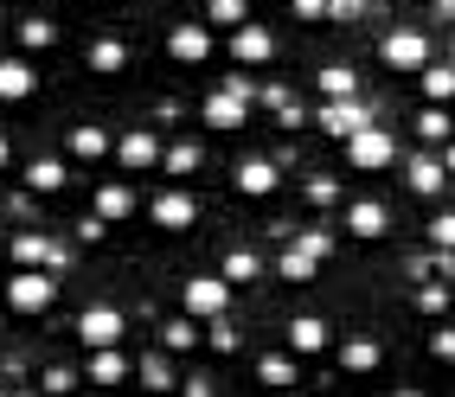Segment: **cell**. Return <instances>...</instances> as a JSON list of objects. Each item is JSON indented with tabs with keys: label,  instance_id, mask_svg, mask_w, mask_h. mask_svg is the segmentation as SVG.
I'll return each mask as SVG.
<instances>
[{
	"label": "cell",
	"instance_id": "obj_1",
	"mask_svg": "<svg viewBox=\"0 0 455 397\" xmlns=\"http://www.w3.org/2000/svg\"><path fill=\"white\" fill-rule=\"evenodd\" d=\"M379 65L398 71V77H417L423 65H430V33H423V26H391V33L379 39Z\"/></svg>",
	"mask_w": 455,
	"mask_h": 397
},
{
	"label": "cell",
	"instance_id": "obj_2",
	"mask_svg": "<svg viewBox=\"0 0 455 397\" xmlns=\"http://www.w3.org/2000/svg\"><path fill=\"white\" fill-rule=\"evenodd\" d=\"M347 161H353V173H385L391 161H398V135L379 129V122H359V129L347 135Z\"/></svg>",
	"mask_w": 455,
	"mask_h": 397
},
{
	"label": "cell",
	"instance_id": "obj_3",
	"mask_svg": "<svg viewBox=\"0 0 455 397\" xmlns=\"http://www.w3.org/2000/svg\"><path fill=\"white\" fill-rule=\"evenodd\" d=\"M52 301H58L52 269H45V263H20L13 282H7V308H13V314H45Z\"/></svg>",
	"mask_w": 455,
	"mask_h": 397
},
{
	"label": "cell",
	"instance_id": "obj_4",
	"mask_svg": "<svg viewBox=\"0 0 455 397\" xmlns=\"http://www.w3.org/2000/svg\"><path fill=\"white\" fill-rule=\"evenodd\" d=\"M180 308L212 321V314H231V282L225 276H187L180 282Z\"/></svg>",
	"mask_w": 455,
	"mask_h": 397
},
{
	"label": "cell",
	"instance_id": "obj_5",
	"mask_svg": "<svg viewBox=\"0 0 455 397\" xmlns=\"http://www.w3.org/2000/svg\"><path fill=\"white\" fill-rule=\"evenodd\" d=\"M123 340H129V314L123 308H84L77 314V346L97 353V346H123Z\"/></svg>",
	"mask_w": 455,
	"mask_h": 397
},
{
	"label": "cell",
	"instance_id": "obj_6",
	"mask_svg": "<svg viewBox=\"0 0 455 397\" xmlns=\"http://www.w3.org/2000/svg\"><path fill=\"white\" fill-rule=\"evenodd\" d=\"M244 115H251V83L244 77H231L225 90L205 97V129H244Z\"/></svg>",
	"mask_w": 455,
	"mask_h": 397
},
{
	"label": "cell",
	"instance_id": "obj_7",
	"mask_svg": "<svg viewBox=\"0 0 455 397\" xmlns=\"http://www.w3.org/2000/svg\"><path fill=\"white\" fill-rule=\"evenodd\" d=\"M167 58L173 65H205L212 58V26H193V20L167 26Z\"/></svg>",
	"mask_w": 455,
	"mask_h": 397
},
{
	"label": "cell",
	"instance_id": "obj_8",
	"mask_svg": "<svg viewBox=\"0 0 455 397\" xmlns=\"http://www.w3.org/2000/svg\"><path fill=\"white\" fill-rule=\"evenodd\" d=\"M116 161H123L129 173H148V167H161V135L155 129H129V135H116Z\"/></svg>",
	"mask_w": 455,
	"mask_h": 397
},
{
	"label": "cell",
	"instance_id": "obj_9",
	"mask_svg": "<svg viewBox=\"0 0 455 397\" xmlns=\"http://www.w3.org/2000/svg\"><path fill=\"white\" fill-rule=\"evenodd\" d=\"M359 122H372L359 97H327V103H321V115H315V129H321V135H340V141H347V135L359 129Z\"/></svg>",
	"mask_w": 455,
	"mask_h": 397
},
{
	"label": "cell",
	"instance_id": "obj_10",
	"mask_svg": "<svg viewBox=\"0 0 455 397\" xmlns=\"http://www.w3.org/2000/svg\"><path fill=\"white\" fill-rule=\"evenodd\" d=\"M148 218H155L161 231H193V225H199V199L180 193V187H167V193L155 199V211H148Z\"/></svg>",
	"mask_w": 455,
	"mask_h": 397
},
{
	"label": "cell",
	"instance_id": "obj_11",
	"mask_svg": "<svg viewBox=\"0 0 455 397\" xmlns=\"http://www.w3.org/2000/svg\"><path fill=\"white\" fill-rule=\"evenodd\" d=\"M231 58L237 65H269V58H276V33H269V26H231Z\"/></svg>",
	"mask_w": 455,
	"mask_h": 397
},
{
	"label": "cell",
	"instance_id": "obj_12",
	"mask_svg": "<svg viewBox=\"0 0 455 397\" xmlns=\"http://www.w3.org/2000/svg\"><path fill=\"white\" fill-rule=\"evenodd\" d=\"M347 231L366 237V243L391 237V205H385V199H359V205H347Z\"/></svg>",
	"mask_w": 455,
	"mask_h": 397
},
{
	"label": "cell",
	"instance_id": "obj_13",
	"mask_svg": "<svg viewBox=\"0 0 455 397\" xmlns=\"http://www.w3.org/2000/svg\"><path fill=\"white\" fill-rule=\"evenodd\" d=\"M39 90V71H33V58H0V103H26Z\"/></svg>",
	"mask_w": 455,
	"mask_h": 397
},
{
	"label": "cell",
	"instance_id": "obj_14",
	"mask_svg": "<svg viewBox=\"0 0 455 397\" xmlns=\"http://www.w3.org/2000/svg\"><path fill=\"white\" fill-rule=\"evenodd\" d=\"M404 187H411L417 199H443V187H449V167H443V155H417V161L404 167Z\"/></svg>",
	"mask_w": 455,
	"mask_h": 397
},
{
	"label": "cell",
	"instance_id": "obj_15",
	"mask_svg": "<svg viewBox=\"0 0 455 397\" xmlns=\"http://www.w3.org/2000/svg\"><path fill=\"white\" fill-rule=\"evenodd\" d=\"M283 333H289V353H295V359H315V353H327V333H333V327H327L321 314H295Z\"/></svg>",
	"mask_w": 455,
	"mask_h": 397
},
{
	"label": "cell",
	"instance_id": "obj_16",
	"mask_svg": "<svg viewBox=\"0 0 455 397\" xmlns=\"http://www.w3.org/2000/svg\"><path fill=\"white\" fill-rule=\"evenodd\" d=\"M231 179H237V193H244V199H269V193L283 187V167L257 155V161H244V167H237Z\"/></svg>",
	"mask_w": 455,
	"mask_h": 397
},
{
	"label": "cell",
	"instance_id": "obj_17",
	"mask_svg": "<svg viewBox=\"0 0 455 397\" xmlns=\"http://www.w3.org/2000/svg\"><path fill=\"white\" fill-rule=\"evenodd\" d=\"M97 218H103V225H129V218H135V187L103 179V187H97Z\"/></svg>",
	"mask_w": 455,
	"mask_h": 397
},
{
	"label": "cell",
	"instance_id": "obj_18",
	"mask_svg": "<svg viewBox=\"0 0 455 397\" xmlns=\"http://www.w3.org/2000/svg\"><path fill=\"white\" fill-rule=\"evenodd\" d=\"M129 372H135V365H129L123 346H97V353H90V372H84V378H90V385H123Z\"/></svg>",
	"mask_w": 455,
	"mask_h": 397
},
{
	"label": "cell",
	"instance_id": "obj_19",
	"mask_svg": "<svg viewBox=\"0 0 455 397\" xmlns=\"http://www.w3.org/2000/svg\"><path fill=\"white\" fill-rule=\"evenodd\" d=\"M65 155H71V161H103V155H109V129H97V122L71 129V135H65Z\"/></svg>",
	"mask_w": 455,
	"mask_h": 397
},
{
	"label": "cell",
	"instance_id": "obj_20",
	"mask_svg": "<svg viewBox=\"0 0 455 397\" xmlns=\"http://www.w3.org/2000/svg\"><path fill=\"white\" fill-rule=\"evenodd\" d=\"M417 90H423V103H455V65H423L417 71Z\"/></svg>",
	"mask_w": 455,
	"mask_h": 397
},
{
	"label": "cell",
	"instance_id": "obj_21",
	"mask_svg": "<svg viewBox=\"0 0 455 397\" xmlns=\"http://www.w3.org/2000/svg\"><path fill=\"white\" fill-rule=\"evenodd\" d=\"M411 129H417L423 141H430V147H443V141L455 135V122H449V103H423V109H417V122H411Z\"/></svg>",
	"mask_w": 455,
	"mask_h": 397
},
{
	"label": "cell",
	"instance_id": "obj_22",
	"mask_svg": "<svg viewBox=\"0 0 455 397\" xmlns=\"http://www.w3.org/2000/svg\"><path fill=\"white\" fill-rule=\"evenodd\" d=\"M193 346H199V314L180 308V314L161 327V353H193Z\"/></svg>",
	"mask_w": 455,
	"mask_h": 397
},
{
	"label": "cell",
	"instance_id": "obj_23",
	"mask_svg": "<svg viewBox=\"0 0 455 397\" xmlns=\"http://www.w3.org/2000/svg\"><path fill=\"white\" fill-rule=\"evenodd\" d=\"M257 378L276 385V391H289V385H301V365H295V353H263L257 359Z\"/></svg>",
	"mask_w": 455,
	"mask_h": 397
},
{
	"label": "cell",
	"instance_id": "obj_24",
	"mask_svg": "<svg viewBox=\"0 0 455 397\" xmlns=\"http://www.w3.org/2000/svg\"><path fill=\"white\" fill-rule=\"evenodd\" d=\"M315 90H321V97H359V71L353 65H321Z\"/></svg>",
	"mask_w": 455,
	"mask_h": 397
},
{
	"label": "cell",
	"instance_id": "obj_25",
	"mask_svg": "<svg viewBox=\"0 0 455 397\" xmlns=\"http://www.w3.org/2000/svg\"><path fill=\"white\" fill-rule=\"evenodd\" d=\"M90 71H97V77L129 71V45H123V39H97V45H90Z\"/></svg>",
	"mask_w": 455,
	"mask_h": 397
},
{
	"label": "cell",
	"instance_id": "obj_26",
	"mask_svg": "<svg viewBox=\"0 0 455 397\" xmlns=\"http://www.w3.org/2000/svg\"><path fill=\"white\" fill-rule=\"evenodd\" d=\"M199 161H205V147H199V141H173V147H161V167H167L173 179L199 173Z\"/></svg>",
	"mask_w": 455,
	"mask_h": 397
},
{
	"label": "cell",
	"instance_id": "obj_27",
	"mask_svg": "<svg viewBox=\"0 0 455 397\" xmlns=\"http://www.w3.org/2000/svg\"><path fill=\"white\" fill-rule=\"evenodd\" d=\"M13 39H20V52H45V45H58V26H52L45 13H33V20L13 26Z\"/></svg>",
	"mask_w": 455,
	"mask_h": 397
},
{
	"label": "cell",
	"instance_id": "obj_28",
	"mask_svg": "<svg viewBox=\"0 0 455 397\" xmlns=\"http://www.w3.org/2000/svg\"><path fill=\"white\" fill-rule=\"evenodd\" d=\"M65 179H71L65 161H26V187H33V193H58Z\"/></svg>",
	"mask_w": 455,
	"mask_h": 397
},
{
	"label": "cell",
	"instance_id": "obj_29",
	"mask_svg": "<svg viewBox=\"0 0 455 397\" xmlns=\"http://www.w3.org/2000/svg\"><path fill=\"white\" fill-rule=\"evenodd\" d=\"M219 276H225L231 289H244V282H257V276H263V263H257L251 250H225V263H219Z\"/></svg>",
	"mask_w": 455,
	"mask_h": 397
},
{
	"label": "cell",
	"instance_id": "obj_30",
	"mask_svg": "<svg viewBox=\"0 0 455 397\" xmlns=\"http://www.w3.org/2000/svg\"><path fill=\"white\" fill-rule=\"evenodd\" d=\"M379 359H385L379 340H347V346H340V365H347V372H379Z\"/></svg>",
	"mask_w": 455,
	"mask_h": 397
},
{
	"label": "cell",
	"instance_id": "obj_31",
	"mask_svg": "<svg viewBox=\"0 0 455 397\" xmlns=\"http://www.w3.org/2000/svg\"><path fill=\"white\" fill-rule=\"evenodd\" d=\"M7 250H13V263H52V243H45L39 231H13Z\"/></svg>",
	"mask_w": 455,
	"mask_h": 397
},
{
	"label": "cell",
	"instance_id": "obj_32",
	"mask_svg": "<svg viewBox=\"0 0 455 397\" xmlns=\"http://www.w3.org/2000/svg\"><path fill=\"white\" fill-rule=\"evenodd\" d=\"M251 0H205V26H244Z\"/></svg>",
	"mask_w": 455,
	"mask_h": 397
},
{
	"label": "cell",
	"instance_id": "obj_33",
	"mask_svg": "<svg viewBox=\"0 0 455 397\" xmlns=\"http://www.w3.org/2000/svg\"><path fill=\"white\" fill-rule=\"evenodd\" d=\"M315 263H321V257H308V250L295 243V250H283L276 269H283V282H315Z\"/></svg>",
	"mask_w": 455,
	"mask_h": 397
},
{
	"label": "cell",
	"instance_id": "obj_34",
	"mask_svg": "<svg viewBox=\"0 0 455 397\" xmlns=\"http://www.w3.org/2000/svg\"><path fill=\"white\" fill-rule=\"evenodd\" d=\"M135 378H141L148 391H173V385H180V378H173V365H167L161 353H155V359H141V365H135Z\"/></svg>",
	"mask_w": 455,
	"mask_h": 397
},
{
	"label": "cell",
	"instance_id": "obj_35",
	"mask_svg": "<svg viewBox=\"0 0 455 397\" xmlns=\"http://www.w3.org/2000/svg\"><path fill=\"white\" fill-rule=\"evenodd\" d=\"M205 346H212V353H237V346H244V333H237L225 314H212V327H205Z\"/></svg>",
	"mask_w": 455,
	"mask_h": 397
},
{
	"label": "cell",
	"instance_id": "obj_36",
	"mask_svg": "<svg viewBox=\"0 0 455 397\" xmlns=\"http://www.w3.org/2000/svg\"><path fill=\"white\" fill-rule=\"evenodd\" d=\"M301 193H308V205H333V199H340V179H327V173H308V187H301Z\"/></svg>",
	"mask_w": 455,
	"mask_h": 397
},
{
	"label": "cell",
	"instance_id": "obj_37",
	"mask_svg": "<svg viewBox=\"0 0 455 397\" xmlns=\"http://www.w3.org/2000/svg\"><path fill=\"white\" fill-rule=\"evenodd\" d=\"M430 243L436 250H455V211H436L430 218Z\"/></svg>",
	"mask_w": 455,
	"mask_h": 397
},
{
	"label": "cell",
	"instance_id": "obj_38",
	"mask_svg": "<svg viewBox=\"0 0 455 397\" xmlns=\"http://www.w3.org/2000/svg\"><path fill=\"white\" fill-rule=\"evenodd\" d=\"M39 391H77V372H71V365H45Z\"/></svg>",
	"mask_w": 455,
	"mask_h": 397
},
{
	"label": "cell",
	"instance_id": "obj_39",
	"mask_svg": "<svg viewBox=\"0 0 455 397\" xmlns=\"http://www.w3.org/2000/svg\"><path fill=\"white\" fill-rule=\"evenodd\" d=\"M430 359L455 365V327H436V333H430Z\"/></svg>",
	"mask_w": 455,
	"mask_h": 397
},
{
	"label": "cell",
	"instance_id": "obj_40",
	"mask_svg": "<svg viewBox=\"0 0 455 397\" xmlns=\"http://www.w3.org/2000/svg\"><path fill=\"white\" fill-rule=\"evenodd\" d=\"M417 308H423V314H443V308H449V289H443V282L417 289Z\"/></svg>",
	"mask_w": 455,
	"mask_h": 397
},
{
	"label": "cell",
	"instance_id": "obj_41",
	"mask_svg": "<svg viewBox=\"0 0 455 397\" xmlns=\"http://www.w3.org/2000/svg\"><path fill=\"white\" fill-rule=\"evenodd\" d=\"M180 391H187V397H212V391H219V378H205V372H193V378H180Z\"/></svg>",
	"mask_w": 455,
	"mask_h": 397
},
{
	"label": "cell",
	"instance_id": "obj_42",
	"mask_svg": "<svg viewBox=\"0 0 455 397\" xmlns=\"http://www.w3.org/2000/svg\"><path fill=\"white\" fill-rule=\"evenodd\" d=\"M301 250H308V257H327L333 237H327V231H301Z\"/></svg>",
	"mask_w": 455,
	"mask_h": 397
},
{
	"label": "cell",
	"instance_id": "obj_43",
	"mask_svg": "<svg viewBox=\"0 0 455 397\" xmlns=\"http://www.w3.org/2000/svg\"><path fill=\"white\" fill-rule=\"evenodd\" d=\"M295 13H301V20H321V13H327V0H295Z\"/></svg>",
	"mask_w": 455,
	"mask_h": 397
},
{
	"label": "cell",
	"instance_id": "obj_44",
	"mask_svg": "<svg viewBox=\"0 0 455 397\" xmlns=\"http://www.w3.org/2000/svg\"><path fill=\"white\" fill-rule=\"evenodd\" d=\"M7 167H13V141H7V135H0V173H7Z\"/></svg>",
	"mask_w": 455,
	"mask_h": 397
},
{
	"label": "cell",
	"instance_id": "obj_45",
	"mask_svg": "<svg viewBox=\"0 0 455 397\" xmlns=\"http://www.w3.org/2000/svg\"><path fill=\"white\" fill-rule=\"evenodd\" d=\"M443 167H449V179H455V147H449V155H443Z\"/></svg>",
	"mask_w": 455,
	"mask_h": 397
},
{
	"label": "cell",
	"instance_id": "obj_46",
	"mask_svg": "<svg viewBox=\"0 0 455 397\" xmlns=\"http://www.w3.org/2000/svg\"><path fill=\"white\" fill-rule=\"evenodd\" d=\"M449 65H455V58H449Z\"/></svg>",
	"mask_w": 455,
	"mask_h": 397
}]
</instances>
